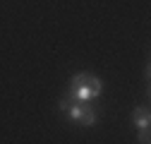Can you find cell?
<instances>
[{
	"label": "cell",
	"instance_id": "cell-1",
	"mask_svg": "<svg viewBox=\"0 0 151 144\" xmlns=\"http://www.w3.org/2000/svg\"><path fill=\"white\" fill-rule=\"evenodd\" d=\"M103 91V82L91 75V72H79L70 79V91H67V101H74V103H86V101H93L99 99Z\"/></svg>",
	"mask_w": 151,
	"mask_h": 144
},
{
	"label": "cell",
	"instance_id": "cell-2",
	"mask_svg": "<svg viewBox=\"0 0 151 144\" xmlns=\"http://www.w3.org/2000/svg\"><path fill=\"white\" fill-rule=\"evenodd\" d=\"M96 120H99L96 108L91 106V101H86V103H84V113H82V118H79V125H84V127H93Z\"/></svg>",
	"mask_w": 151,
	"mask_h": 144
},
{
	"label": "cell",
	"instance_id": "cell-3",
	"mask_svg": "<svg viewBox=\"0 0 151 144\" xmlns=\"http://www.w3.org/2000/svg\"><path fill=\"white\" fill-rule=\"evenodd\" d=\"M132 118H134V127L137 130H146L149 127V108H144V106H139V108H134V113H132Z\"/></svg>",
	"mask_w": 151,
	"mask_h": 144
}]
</instances>
